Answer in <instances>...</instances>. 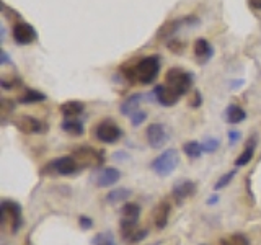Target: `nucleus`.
<instances>
[{"mask_svg":"<svg viewBox=\"0 0 261 245\" xmlns=\"http://www.w3.org/2000/svg\"><path fill=\"white\" fill-rule=\"evenodd\" d=\"M121 72L130 82H141L144 85H149L157 79L160 72V57L147 56L139 59L137 62H126L121 67Z\"/></svg>","mask_w":261,"mask_h":245,"instance_id":"obj_1","label":"nucleus"},{"mask_svg":"<svg viewBox=\"0 0 261 245\" xmlns=\"http://www.w3.org/2000/svg\"><path fill=\"white\" fill-rule=\"evenodd\" d=\"M165 85L170 87L176 95H186L193 87V74L185 69L173 67L167 72L165 77Z\"/></svg>","mask_w":261,"mask_h":245,"instance_id":"obj_2","label":"nucleus"},{"mask_svg":"<svg viewBox=\"0 0 261 245\" xmlns=\"http://www.w3.org/2000/svg\"><path fill=\"white\" fill-rule=\"evenodd\" d=\"M179 163V154L176 149H168L163 154H160L159 157H155L152 160V170L160 177H168L176 170Z\"/></svg>","mask_w":261,"mask_h":245,"instance_id":"obj_3","label":"nucleus"},{"mask_svg":"<svg viewBox=\"0 0 261 245\" xmlns=\"http://www.w3.org/2000/svg\"><path fill=\"white\" fill-rule=\"evenodd\" d=\"M0 220L5 224L7 220L10 223L12 232H16L21 226V208L15 201H4L0 206Z\"/></svg>","mask_w":261,"mask_h":245,"instance_id":"obj_4","label":"nucleus"},{"mask_svg":"<svg viewBox=\"0 0 261 245\" xmlns=\"http://www.w3.org/2000/svg\"><path fill=\"white\" fill-rule=\"evenodd\" d=\"M73 159L77 160L79 165H84V167H100L105 162L101 152H98L96 149L88 145L79 147V149L73 151Z\"/></svg>","mask_w":261,"mask_h":245,"instance_id":"obj_5","label":"nucleus"},{"mask_svg":"<svg viewBox=\"0 0 261 245\" xmlns=\"http://www.w3.org/2000/svg\"><path fill=\"white\" fill-rule=\"evenodd\" d=\"M121 136H122L121 128L118 125H114V122L110 119L101 121L100 125H96V128H95V137L98 141L106 142V144H113V142L119 141Z\"/></svg>","mask_w":261,"mask_h":245,"instance_id":"obj_6","label":"nucleus"},{"mask_svg":"<svg viewBox=\"0 0 261 245\" xmlns=\"http://www.w3.org/2000/svg\"><path fill=\"white\" fill-rule=\"evenodd\" d=\"M12 35H13V39L16 44L20 46H28V44H33L35 41L38 39V33L36 30L31 27L30 23L27 21H18L12 28Z\"/></svg>","mask_w":261,"mask_h":245,"instance_id":"obj_7","label":"nucleus"},{"mask_svg":"<svg viewBox=\"0 0 261 245\" xmlns=\"http://www.w3.org/2000/svg\"><path fill=\"white\" fill-rule=\"evenodd\" d=\"M46 167L47 168H44V174L47 170H51V172H54V174H59V175H72L79 170L80 165L77 163L75 159L67 155V157H59V159L53 160L51 163H47Z\"/></svg>","mask_w":261,"mask_h":245,"instance_id":"obj_8","label":"nucleus"},{"mask_svg":"<svg viewBox=\"0 0 261 245\" xmlns=\"http://www.w3.org/2000/svg\"><path fill=\"white\" fill-rule=\"evenodd\" d=\"M13 125L24 134H39V133H44L46 131V125L43 121H39L33 116H28V114H21V116L15 118Z\"/></svg>","mask_w":261,"mask_h":245,"instance_id":"obj_9","label":"nucleus"},{"mask_svg":"<svg viewBox=\"0 0 261 245\" xmlns=\"http://www.w3.org/2000/svg\"><path fill=\"white\" fill-rule=\"evenodd\" d=\"M191 20H194V16H185V18L165 21L157 30V33H155V38H157L159 41H162V39H173V36L178 33V30L181 28V27H185V24H190L188 21H191Z\"/></svg>","mask_w":261,"mask_h":245,"instance_id":"obj_10","label":"nucleus"},{"mask_svg":"<svg viewBox=\"0 0 261 245\" xmlns=\"http://www.w3.org/2000/svg\"><path fill=\"white\" fill-rule=\"evenodd\" d=\"M147 142L152 147V149H160V147L165 145L167 142V131L163 125H159V122H153L149 128H147Z\"/></svg>","mask_w":261,"mask_h":245,"instance_id":"obj_11","label":"nucleus"},{"mask_svg":"<svg viewBox=\"0 0 261 245\" xmlns=\"http://www.w3.org/2000/svg\"><path fill=\"white\" fill-rule=\"evenodd\" d=\"M196 193V183L191 180H179L173 186V198L178 204H181L185 200L191 198Z\"/></svg>","mask_w":261,"mask_h":245,"instance_id":"obj_12","label":"nucleus"},{"mask_svg":"<svg viewBox=\"0 0 261 245\" xmlns=\"http://www.w3.org/2000/svg\"><path fill=\"white\" fill-rule=\"evenodd\" d=\"M119 178H121V172L118 168H114V167H105V168H101L96 174L95 183H96V186H100V188H106V186L114 185Z\"/></svg>","mask_w":261,"mask_h":245,"instance_id":"obj_13","label":"nucleus"},{"mask_svg":"<svg viewBox=\"0 0 261 245\" xmlns=\"http://www.w3.org/2000/svg\"><path fill=\"white\" fill-rule=\"evenodd\" d=\"M193 53H194V57L198 59L199 64H206L212 59V56H214V49H212V46L209 44L207 39L199 38V39L194 41Z\"/></svg>","mask_w":261,"mask_h":245,"instance_id":"obj_14","label":"nucleus"},{"mask_svg":"<svg viewBox=\"0 0 261 245\" xmlns=\"http://www.w3.org/2000/svg\"><path fill=\"white\" fill-rule=\"evenodd\" d=\"M153 95L162 106H173L179 100V95H176L173 90L167 85H157L153 88Z\"/></svg>","mask_w":261,"mask_h":245,"instance_id":"obj_15","label":"nucleus"},{"mask_svg":"<svg viewBox=\"0 0 261 245\" xmlns=\"http://www.w3.org/2000/svg\"><path fill=\"white\" fill-rule=\"evenodd\" d=\"M139 216H141V208L136 203H126L121 208V223L119 226H133L139 223Z\"/></svg>","mask_w":261,"mask_h":245,"instance_id":"obj_16","label":"nucleus"},{"mask_svg":"<svg viewBox=\"0 0 261 245\" xmlns=\"http://www.w3.org/2000/svg\"><path fill=\"white\" fill-rule=\"evenodd\" d=\"M170 203L168 201H162L157 208L153 209V226L157 229H165L170 219Z\"/></svg>","mask_w":261,"mask_h":245,"instance_id":"obj_17","label":"nucleus"},{"mask_svg":"<svg viewBox=\"0 0 261 245\" xmlns=\"http://www.w3.org/2000/svg\"><path fill=\"white\" fill-rule=\"evenodd\" d=\"M142 98H144L142 93H134V95L127 96L126 100L121 103V106H119L121 114H124V116H133L136 111H139L137 108H139V105H141Z\"/></svg>","mask_w":261,"mask_h":245,"instance_id":"obj_18","label":"nucleus"},{"mask_svg":"<svg viewBox=\"0 0 261 245\" xmlns=\"http://www.w3.org/2000/svg\"><path fill=\"white\" fill-rule=\"evenodd\" d=\"M61 113L64 114V118H67V119H75L79 114L84 113L85 110V106L82 102H77V100H70V102H65L61 105Z\"/></svg>","mask_w":261,"mask_h":245,"instance_id":"obj_19","label":"nucleus"},{"mask_svg":"<svg viewBox=\"0 0 261 245\" xmlns=\"http://www.w3.org/2000/svg\"><path fill=\"white\" fill-rule=\"evenodd\" d=\"M247 119V111L239 105H230L225 110V121L228 125H240L242 121Z\"/></svg>","mask_w":261,"mask_h":245,"instance_id":"obj_20","label":"nucleus"},{"mask_svg":"<svg viewBox=\"0 0 261 245\" xmlns=\"http://www.w3.org/2000/svg\"><path fill=\"white\" fill-rule=\"evenodd\" d=\"M46 100V95L38 92L35 88H30L27 87L24 92L18 96V103L21 105H33V103H39V102H44Z\"/></svg>","mask_w":261,"mask_h":245,"instance_id":"obj_21","label":"nucleus"},{"mask_svg":"<svg viewBox=\"0 0 261 245\" xmlns=\"http://www.w3.org/2000/svg\"><path fill=\"white\" fill-rule=\"evenodd\" d=\"M255 147H256V137L253 136L250 139V142L245 147V151L240 154V157L235 160V167H243L247 165V163L253 159V154H255Z\"/></svg>","mask_w":261,"mask_h":245,"instance_id":"obj_22","label":"nucleus"},{"mask_svg":"<svg viewBox=\"0 0 261 245\" xmlns=\"http://www.w3.org/2000/svg\"><path fill=\"white\" fill-rule=\"evenodd\" d=\"M129 196H130L129 188H118V190H113V191H110L108 194H106L105 201L108 204H118V203L126 201Z\"/></svg>","mask_w":261,"mask_h":245,"instance_id":"obj_23","label":"nucleus"},{"mask_svg":"<svg viewBox=\"0 0 261 245\" xmlns=\"http://www.w3.org/2000/svg\"><path fill=\"white\" fill-rule=\"evenodd\" d=\"M61 128L65 131V133H69L72 136H82V134H84V131H85L84 125H82V122L77 121V119H64Z\"/></svg>","mask_w":261,"mask_h":245,"instance_id":"obj_24","label":"nucleus"},{"mask_svg":"<svg viewBox=\"0 0 261 245\" xmlns=\"http://www.w3.org/2000/svg\"><path fill=\"white\" fill-rule=\"evenodd\" d=\"M183 151L185 154L188 155L190 159H199L201 155H202V145L199 142H196V141H190V142H186L183 145Z\"/></svg>","mask_w":261,"mask_h":245,"instance_id":"obj_25","label":"nucleus"},{"mask_svg":"<svg viewBox=\"0 0 261 245\" xmlns=\"http://www.w3.org/2000/svg\"><path fill=\"white\" fill-rule=\"evenodd\" d=\"M220 245H248V239L243 234H233L220 240Z\"/></svg>","mask_w":261,"mask_h":245,"instance_id":"obj_26","label":"nucleus"},{"mask_svg":"<svg viewBox=\"0 0 261 245\" xmlns=\"http://www.w3.org/2000/svg\"><path fill=\"white\" fill-rule=\"evenodd\" d=\"M2 7H4L2 13H4V15L7 16V20L12 23V27H15L16 23H18V21H21V16H20V13H18V12L15 10V8H10V7H8V5L5 4V2L2 4Z\"/></svg>","mask_w":261,"mask_h":245,"instance_id":"obj_27","label":"nucleus"},{"mask_svg":"<svg viewBox=\"0 0 261 245\" xmlns=\"http://www.w3.org/2000/svg\"><path fill=\"white\" fill-rule=\"evenodd\" d=\"M235 174H237V168H235V170H230V172H227V174H225L224 177H220V178H219V182L214 185V190L219 191V190H222V188H225V186L233 180Z\"/></svg>","mask_w":261,"mask_h":245,"instance_id":"obj_28","label":"nucleus"},{"mask_svg":"<svg viewBox=\"0 0 261 245\" xmlns=\"http://www.w3.org/2000/svg\"><path fill=\"white\" fill-rule=\"evenodd\" d=\"M201 145H202V151H204V152H209V154H212V152H216V151L219 149L220 142L217 141L216 137H207L206 141H204Z\"/></svg>","mask_w":261,"mask_h":245,"instance_id":"obj_29","label":"nucleus"},{"mask_svg":"<svg viewBox=\"0 0 261 245\" xmlns=\"http://www.w3.org/2000/svg\"><path fill=\"white\" fill-rule=\"evenodd\" d=\"M15 110V103L13 100H7V98H2V102H0V113H2V116L7 118L8 114H12Z\"/></svg>","mask_w":261,"mask_h":245,"instance_id":"obj_30","label":"nucleus"},{"mask_svg":"<svg viewBox=\"0 0 261 245\" xmlns=\"http://www.w3.org/2000/svg\"><path fill=\"white\" fill-rule=\"evenodd\" d=\"M93 245H116L111 234H98L93 239Z\"/></svg>","mask_w":261,"mask_h":245,"instance_id":"obj_31","label":"nucleus"},{"mask_svg":"<svg viewBox=\"0 0 261 245\" xmlns=\"http://www.w3.org/2000/svg\"><path fill=\"white\" fill-rule=\"evenodd\" d=\"M0 85H2L5 90H13L15 87L21 85V80H20L18 77H12V79H7V77H4L2 80H0Z\"/></svg>","mask_w":261,"mask_h":245,"instance_id":"obj_32","label":"nucleus"},{"mask_svg":"<svg viewBox=\"0 0 261 245\" xmlns=\"http://www.w3.org/2000/svg\"><path fill=\"white\" fill-rule=\"evenodd\" d=\"M145 119H147V113L145 111H136L133 116H130V125L137 128V126H141Z\"/></svg>","mask_w":261,"mask_h":245,"instance_id":"obj_33","label":"nucleus"},{"mask_svg":"<svg viewBox=\"0 0 261 245\" xmlns=\"http://www.w3.org/2000/svg\"><path fill=\"white\" fill-rule=\"evenodd\" d=\"M168 47L173 51L175 54H181L185 51V43H181V41H178V39H170L168 41Z\"/></svg>","mask_w":261,"mask_h":245,"instance_id":"obj_34","label":"nucleus"},{"mask_svg":"<svg viewBox=\"0 0 261 245\" xmlns=\"http://www.w3.org/2000/svg\"><path fill=\"white\" fill-rule=\"evenodd\" d=\"M201 102H202L201 93L198 92V90H194V92H193V96H191V100H190V105L193 106V108H198V106L201 105Z\"/></svg>","mask_w":261,"mask_h":245,"instance_id":"obj_35","label":"nucleus"},{"mask_svg":"<svg viewBox=\"0 0 261 245\" xmlns=\"http://www.w3.org/2000/svg\"><path fill=\"white\" fill-rule=\"evenodd\" d=\"M240 137H242L240 131H235V129L228 131V139H230V145H233V144L239 142V141H240Z\"/></svg>","mask_w":261,"mask_h":245,"instance_id":"obj_36","label":"nucleus"},{"mask_svg":"<svg viewBox=\"0 0 261 245\" xmlns=\"http://www.w3.org/2000/svg\"><path fill=\"white\" fill-rule=\"evenodd\" d=\"M79 223H80V226L84 227V229H90L93 226V220L90 219V217H87V216H80L79 217Z\"/></svg>","mask_w":261,"mask_h":245,"instance_id":"obj_37","label":"nucleus"},{"mask_svg":"<svg viewBox=\"0 0 261 245\" xmlns=\"http://www.w3.org/2000/svg\"><path fill=\"white\" fill-rule=\"evenodd\" d=\"M12 61H10V56L7 54V51H2L0 53V64L2 65H7V64H10Z\"/></svg>","mask_w":261,"mask_h":245,"instance_id":"obj_38","label":"nucleus"},{"mask_svg":"<svg viewBox=\"0 0 261 245\" xmlns=\"http://www.w3.org/2000/svg\"><path fill=\"white\" fill-rule=\"evenodd\" d=\"M248 5L253 10H261V0H248Z\"/></svg>","mask_w":261,"mask_h":245,"instance_id":"obj_39","label":"nucleus"},{"mask_svg":"<svg viewBox=\"0 0 261 245\" xmlns=\"http://www.w3.org/2000/svg\"><path fill=\"white\" fill-rule=\"evenodd\" d=\"M216 201H217V196H212V198L207 200V204H214Z\"/></svg>","mask_w":261,"mask_h":245,"instance_id":"obj_40","label":"nucleus"},{"mask_svg":"<svg viewBox=\"0 0 261 245\" xmlns=\"http://www.w3.org/2000/svg\"><path fill=\"white\" fill-rule=\"evenodd\" d=\"M201 245H207V243H201Z\"/></svg>","mask_w":261,"mask_h":245,"instance_id":"obj_41","label":"nucleus"},{"mask_svg":"<svg viewBox=\"0 0 261 245\" xmlns=\"http://www.w3.org/2000/svg\"><path fill=\"white\" fill-rule=\"evenodd\" d=\"M153 245H155V243H153Z\"/></svg>","mask_w":261,"mask_h":245,"instance_id":"obj_42","label":"nucleus"}]
</instances>
